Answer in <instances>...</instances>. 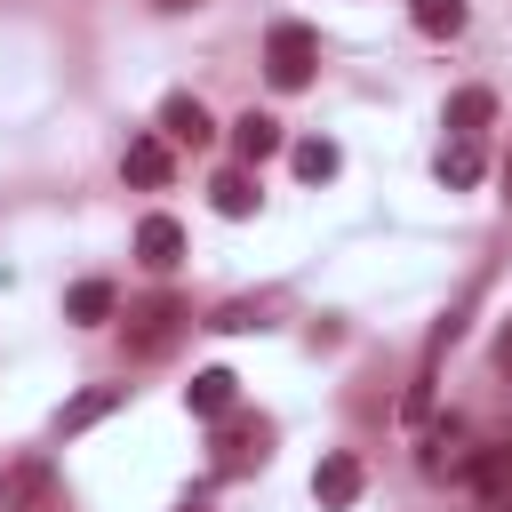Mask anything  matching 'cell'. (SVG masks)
<instances>
[{
  "label": "cell",
  "instance_id": "cell-1",
  "mask_svg": "<svg viewBox=\"0 0 512 512\" xmlns=\"http://www.w3.org/2000/svg\"><path fill=\"white\" fill-rule=\"evenodd\" d=\"M312 64H320V32L312 24H272L264 32V72H272V88H312Z\"/></svg>",
  "mask_w": 512,
  "mask_h": 512
},
{
  "label": "cell",
  "instance_id": "cell-2",
  "mask_svg": "<svg viewBox=\"0 0 512 512\" xmlns=\"http://www.w3.org/2000/svg\"><path fill=\"white\" fill-rule=\"evenodd\" d=\"M48 488H56L48 456H16V464L0 472V512H40V504H48Z\"/></svg>",
  "mask_w": 512,
  "mask_h": 512
},
{
  "label": "cell",
  "instance_id": "cell-3",
  "mask_svg": "<svg viewBox=\"0 0 512 512\" xmlns=\"http://www.w3.org/2000/svg\"><path fill=\"white\" fill-rule=\"evenodd\" d=\"M176 320H184V296H144V304L128 312V344H136V352H168Z\"/></svg>",
  "mask_w": 512,
  "mask_h": 512
},
{
  "label": "cell",
  "instance_id": "cell-4",
  "mask_svg": "<svg viewBox=\"0 0 512 512\" xmlns=\"http://www.w3.org/2000/svg\"><path fill=\"white\" fill-rule=\"evenodd\" d=\"M480 456H488V448H472L456 424H440V432L424 440V472H432V480H472V472H480Z\"/></svg>",
  "mask_w": 512,
  "mask_h": 512
},
{
  "label": "cell",
  "instance_id": "cell-5",
  "mask_svg": "<svg viewBox=\"0 0 512 512\" xmlns=\"http://www.w3.org/2000/svg\"><path fill=\"white\" fill-rule=\"evenodd\" d=\"M208 136H216V120H208L200 96H168V104H160V144H192V152H200Z\"/></svg>",
  "mask_w": 512,
  "mask_h": 512
},
{
  "label": "cell",
  "instance_id": "cell-6",
  "mask_svg": "<svg viewBox=\"0 0 512 512\" xmlns=\"http://www.w3.org/2000/svg\"><path fill=\"white\" fill-rule=\"evenodd\" d=\"M312 496H320V512H344L352 496H360V456H320V472H312Z\"/></svg>",
  "mask_w": 512,
  "mask_h": 512
},
{
  "label": "cell",
  "instance_id": "cell-7",
  "mask_svg": "<svg viewBox=\"0 0 512 512\" xmlns=\"http://www.w3.org/2000/svg\"><path fill=\"white\" fill-rule=\"evenodd\" d=\"M168 168H176V160H168V144H160V136H128V152H120V176H128V184L160 192V184H168Z\"/></svg>",
  "mask_w": 512,
  "mask_h": 512
},
{
  "label": "cell",
  "instance_id": "cell-8",
  "mask_svg": "<svg viewBox=\"0 0 512 512\" xmlns=\"http://www.w3.org/2000/svg\"><path fill=\"white\" fill-rule=\"evenodd\" d=\"M480 168H488V160H480V136H448V144H440V160H432V176H440L448 192H472V184H480Z\"/></svg>",
  "mask_w": 512,
  "mask_h": 512
},
{
  "label": "cell",
  "instance_id": "cell-9",
  "mask_svg": "<svg viewBox=\"0 0 512 512\" xmlns=\"http://www.w3.org/2000/svg\"><path fill=\"white\" fill-rule=\"evenodd\" d=\"M136 256H144L152 272H176V256H184V224H176V216H144V224H136Z\"/></svg>",
  "mask_w": 512,
  "mask_h": 512
},
{
  "label": "cell",
  "instance_id": "cell-10",
  "mask_svg": "<svg viewBox=\"0 0 512 512\" xmlns=\"http://www.w3.org/2000/svg\"><path fill=\"white\" fill-rule=\"evenodd\" d=\"M120 408V384H88V392H72L64 408H56V432H88V424H104Z\"/></svg>",
  "mask_w": 512,
  "mask_h": 512
},
{
  "label": "cell",
  "instance_id": "cell-11",
  "mask_svg": "<svg viewBox=\"0 0 512 512\" xmlns=\"http://www.w3.org/2000/svg\"><path fill=\"white\" fill-rule=\"evenodd\" d=\"M232 152H240L248 168L272 160V152H280V120H272V112H240V120H232Z\"/></svg>",
  "mask_w": 512,
  "mask_h": 512
},
{
  "label": "cell",
  "instance_id": "cell-12",
  "mask_svg": "<svg viewBox=\"0 0 512 512\" xmlns=\"http://www.w3.org/2000/svg\"><path fill=\"white\" fill-rule=\"evenodd\" d=\"M440 120H448V136H480V128L496 120V96H488V88H456Z\"/></svg>",
  "mask_w": 512,
  "mask_h": 512
},
{
  "label": "cell",
  "instance_id": "cell-13",
  "mask_svg": "<svg viewBox=\"0 0 512 512\" xmlns=\"http://www.w3.org/2000/svg\"><path fill=\"white\" fill-rule=\"evenodd\" d=\"M112 280H72L64 288V320H80V328H96V320H112Z\"/></svg>",
  "mask_w": 512,
  "mask_h": 512
},
{
  "label": "cell",
  "instance_id": "cell-14",
  "mask_svg": "<svg viewBox=\"0 0 512 512\" xmlns=\"http://www.w3.org/2000/svg\"><path fill=\"white\" fill-rule=\"evenodd\" d=\"M232 384H240L232 368H200V376L184 384V408H192V416H224V408H232Z\"/></svg>",
  "mask_w": 512,
  "mask_h": 512
},
{
  "label": "cell",
  "instance_id": "cell-15",
  "mask_svg": "<svg viewBox=\"0 0 512 512\" xmlns=\"http://www.w3.org/2000/svg\"><path fill=\"white\" fill-rule=\"evenodd\" d=\"M208 200H216V216H256V176L248 168H224L208 184Z\"/></svg>",
  "mask_w": 512,
  "mask_h": 512
},
{
  "label": "cell",
  "instance_id": "cell-16",
  "mask_svg": "<svg viewBox=\"0 0 512 512\" xmlns=\"http://www.w3.org/2000/svg\"><path fill=\"white\" fill-rule=\"evenodd\" d=\"M288 160H296V176H304V184H328V176H336V168H344V152H336V144H328V136H304V144H296V152H288Z\"/></svg>",
  "mask_w": 512,
  "mask_h": 512
},
{
  "label": "cell",
  "instance_id": "cell-17",
  "mask_svg": "<svg viewBox=\"0 0 512 512\" xmlns=\"http://www.w3.org/2000/svg\"><path fill=\"white\" fill-rule=\"evenodd\" d=\"M248 456H264V424H224V432H216V472H232V464H248Z\"/></svg>",
  "mask_w": 512,
  "mask_h": 512
},
{
  "label": "cell",
  "instance_id": "cell-18",
  "mask_svg": "<svg viewBox=\"0 0 512 512\" xmlns=\"http://www.w3.org/2000/svg\"><path fill=\"white\" fill-rule=\"evenodd\" d=\"M408 16H416V32H432V40H456V32H464V0H408Z\"/></svg>",
  "mask_w": 512,
  "mask_h": 512
},
{
  "label": "cell",
  "instance_id": "cell-19",
  "mask_svg": "<svg viewBox=\"0 0 512 512\" xmlns=\"http://www.w3.org/2000/svg\"><path fill=\"white\" fill-rule=\"evenodd\" d=\"M208 328H256V304H224V312H216Z\"/></svg>",
  "mask_w": 512,
  "mask_h": 512
},
{
  "label": "cell",
  "instance_id": "cell-20",
  "mask_svg": "<svg viewBox=\"0 0 512 512\" xmlns=\"http://www.w3.org/2000/svg\"><path fill=\"white\" fill-rule=\"evenodd\" d=\"M480 512H512V504H504V496H496V504H480Z\"/></svg>",
  "mask_w": 512,
  "mask_h": 512
},
{
  "label": "cell",
  "instance_id": "cell-21",
  "mask_svg": "<svg viewBox=\"0 0 512 512\" xmlns=\"http://www.w3.org/2000/svg\"><path fill=\"white\" fill-rule=\"evenodd\" d=\"M160 8H200V0H160Z\"/></svg>",
  "mask_w": 512,
  "mask_h": 512
},
{
  "label": "cell",
  "instance_id": "cell-22",
  "mask_svg": "<svg viewBox=\"0 0 512 512\" xmlns=\"http://www.w3.org/2000/svg\"><path fill=\"white\" fill-rule=\"evenodd\" d=\"M504 360H512V320H504Z\"/></svg>",
  "mask_w": 512,
  "mask_h": 512
},
{
  "label": "cell",
  "instance_id": "cell-23",
  "mask_svg": "<svg viewBox=\"0 0 512 512\" xmlns=\"http://www.w3.org/2000/svg\"><path fill=\"white\" fill-rule=\"evenodd\" d=\"M504 192H512V160H504Z\"/></svg>",
  "mask_w": 512,
  "mask_h": 512
},
{
  "label": "cell",
  "instance_id": "cell-24",
  "mask_svg": "<svg viewBox=\"0 0 512 512\" xmlns=\"http://www.w3.org/2000/svg\"><path fill=\"white\" fill-rule=\"evenodd\" d=\"M504 456H512V432H504Z\"/></svg>",
  "mask_w": 512,
  "mask_h": 512
},
{
  "label": "cell",
  "instance_id": "cell-25",
  "mask_svg": "<svg viewBox=\"0 0 512 512\" xmlns=\"http://www.w3.org/2000/svg\"><path fill=\"white\" fill-rule=\"evenodd\" d=\"M184 512H200V504H184Z\"/></svg>",
  "mask_w": 512,
  "mask_h": 512
}]
</instances>
